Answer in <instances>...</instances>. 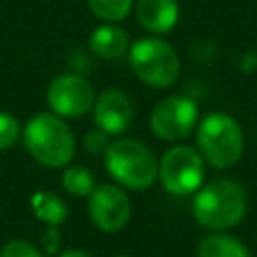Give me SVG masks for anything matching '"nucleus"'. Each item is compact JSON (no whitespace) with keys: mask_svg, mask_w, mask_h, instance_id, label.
<instances>
[{"mask_svg":"<svg viewBox=\"0 0 257 257\" xmlns=\"http://www.w3.org/2000/svg\"><path fill=\"white\" fill-rule=\"evenodd\" d=\"M247 209L245 191L231 179H215L205 185L195 201L193 215L195 219L213 231H223L237 225Z\"/></svg>","mask_w":257,"mask_h":257,"instance_id":"nucleus-1","label":"nucleus"},{"mask_svg":"<svg viewBox=\"0 0 257 257\" xmlns=\"http://www.w3.org/2000/svg\"><path fill=\"white\" fill-rule=\"evenodd\" d=\"M24 145L28 153L46 167H64L74 155V137L62 116L40 112L24 126Z\"/></svg>","mask_w":257,"mask_h":257,"instance_id":"nucleus-2","label":"nucleus"},{"mask_svg":"<svg viewBox=\"0 0 257 257\" xmlns=\"http://www.w3.org/2000/svg\"><path fill=\"white\" fill-rule=\"evenodd\" d=\"M106 169L112 179L128 189H149L157 175L159 163L149 147L133 139H118L106 149Z\"/></svg>","mask_w":257,"mask_h":257,"instance_id":"nucleus-3","label":"nucleus"},{"mask_svg":"<svg viewBox=\"0 0 257 257\" xmlns=\"http://www.w3.org/2000/svg\"><path fill=\"white\" fill-rule=\"evenodd\" d=\"M197 145L213 167L229 169L241 159L243 133L233 116L225 112H211L199 124Z\"/></svg>","mask_w":257,"mask_h":257,"instance_id":"nucleus-4","label":"nucleus"},{"mask_svg":"<svg viewBox=\"0 0 257 257\" xmlns=\"http://www.w3.org/2000/svg\"><path fill=\"white\" fill-rule=\"evenodd\" d=\"M135 74L151 86H171L179 76V56L175 48L161 38H141L131 46L128 52Z\"/></svg>","mask_w":257,"mask_h":257,"instance_id":"nucleus-5","label":"nucleus"},{"mask_svg":"<svg viewBox=\"0 0 257 257\" xmlns=\"http://www.w3.org/2000/svg\"><path fill=\"white\" fill-rule=\"evenodd\" d=\"M159 175L163 187L169 193L189 195L197 191L203 183V159L191 147H173L163 155Z\"/></svg>","mask_w":257,"mask_h":257,"instance_id":"nucleus-6","label":"nucleus"},{"mask_svg":"<svg viewBox=\"0 0 257 257\" xmlns=\"http://www.w3.org/2000/svg\"><path fill=\"white\" fill-rule=\"evenodd\" d=\"M197 122V104L189 96L175 94L161 100L151 114V128L163 141L185 139Z\"/></svg>","mask_w":257,"mask_h":257,"instance_id":"nucleus-7","label":"nucleus"},{"mask_svg":"<svg viewBox=\"0 0 257 257\" xmlns=\"http://www.w3.org/2000/svg\"><path fill=\"white\" fill-rule=\"evenodd\" d=\"M46 100L58 116H80L94 106V90L86 78L78 74H62L50 82Z\"/></svg>","mask_w":257,"mask_h":257,"instance_id":"nucleus-8","label":"nucleus"},{"mask_svg":"<svg viewBox=\"0 0 257 257\" xmlns=\"http://www.w3.org/2000/svg\"><path fill=\"white\" fill-rule=\"evenodd\" d=\"M88 213L92 223L106 231H120L128 219H131V201L124 195V191L116 185H98L94 187V191L88 195Z\"/></svg>","mask_w":257,"mask_h":257,"instance_id":"nucleus-9","label":"nucleus"},{"mask_svg":"<svg viewBox=\"0 0 257 257\" xmlns=\"http://www.w3.org/2000/svg\"><path fill=\"white\" fill-rule=\"evenodd\" d=\"M94 120L100 131L108 135H120L133 120V106L124 92L108 88L94 102Z\"/></svg>","mask_w":257,"mask_h":257,"instance_id":"nucleus-10","label":"nucleus"},{"mask_svg":"<svg viewBox=\"0 0 257 257\" xmlns=\"http://www.w3.org/2000/svg\"><path fill=\"white\" fill-rule=\"evenodd\" d=\"M137 18L145 30L165 34L173 30L179 20V4L177 0H139Z\"/></svg>","mask_w":257,"mask_h":257,"instance_id":"nucleus-11","label":"nucleus"},{"mask_svg":"<svg viewBox=\"0 0 257 257\" xmlns=\"http://www.w3.org/2000/svg\"><path fill=\"white\" fill-rule=\"evenodd\" d=\"M128 40L131 38H128L126 30H122L120 26H116V24H102V26L92 30V34L88 38V44H90V50L98 58L110 60V58L122 56L128 50Z\"/></svg>","mask_w":257,"mask_h":257,"instance_id":"nucleus-12","label":"nucleus"},{"mask_svg":"<svg viewBox=\"0 0 257 257\" xmlns=\"http://www.w3.org/2000/svg\"><path fill=\"white\" fill-rule=\"evenodd\" d=\"M30 207H32V213H34L40 221H44V223H48V225H52V227L64 223L66 217H68V209H66L64 201H62L58 195L48 193V191H38V193H34V195L30 197Z\"/></svg>","mask_w":257,"mask_h":257,"instance_id":"nucleus-13","label":"nucleus"},{"mask_svg":"<svg viewBox=\"0 0 257 257\" xmlns=\"http://www.w3.org/2000/svg\"><path fill=\"white\" fill-rule=\"evenodd\" d=\"M199 257H249V253L241 241L217 233L199 243Z\"/></svg>","mask_w":257,"mask_h":257,"instance_id":"nucleus-14","label":"nucleus"},{"mask_svg":"<svg viewBox=\"0 0 257 257\" xmlns=\"http://www.w3.org/2000/svg\"><path fill=\"white\" fill-rule=\"evenodd\" d=\"M62 187L74 197H86L94 191V177L86 167H68L62 173Z\"/></svg>","mask_w":257,"mask_h":257,"instance_id":"nucleus-15","label":"nucleus"},{"mask_svg":"<svg viewBox=\"0 0 257 257\" xmlns=\"http://www.w3.org/2000/svg\"><path fill=\"white\" fill-rule=\"evenodd\" d=\"M86 2L98 18L108 20V22H118L126 18L133 6V0H86Z\"/></svg>","mask_w":257,"mask_h":257,"instance_id":"nucleus-16","label":"nucleus"},{"mask_svg":"<svg viewBox=\"0 0 257 257\" xmlns=\"http://www.w3.org/2000/svg\"><path fill=\"white\" fill-rule=\"evenodd\" d=\"M18 133H20L18 120L8 112H0V151L12 147L18 139Z\"/></svg>","mask_w":257,"mask_h":257,"instance_id":"nucleus-17","label":"nucleus"},{"mask_svg":"<svg viewBox=\"0 0 257 257\" xmlns=\"http://www.w3.org/2000/svg\"><path fill=\"white\" fill-rule=\"evenodd\" d=\"M0 257H42V253L26 241H10L0 251Z\"/></svg>","mask_w":257,"mask_h":257,"instance_id":"nucleus-18","label":"nucleus"},{"mask_svg":"<svg viewBox=\"0 0 257 257\" xmlns=\"http://www.w3.org/2000/svg\"><path fill=\"white\" fill-rule=\"evenodd\" d=\"M108 133L104 131H90L86 137H84V149L90 153V155H100V153H106L108 149Z\"/></svg>","mask_w":257,"mask_h":257,"instance_id":"nucleus-19","label":"nucleus"},{"mask_svg":"<svg viewBox=\"0 0 257 257\" xmlns=\"http://www.w3.org/2000/svg\"><path fill=\"white\" fill-rule=\"evenodd\" d=\"M60 233L56 231V227L50 225V229H46V233L42 235V247L48 255H54L58 249H60Z\"/></svg>","mask_w":257,"mask_h":257,"instance_id":"nucleus-20","label":"nucleus"},{"mask_svg":"<svg viewBox=\"0 0 257 257\" xmlns=\"http://www.w3.org/2000/svg\"><path fill=\"white\" fill-rule=\"evenodd\" d=\"M58 257H90V255L84 253V251H80V249H70V251H64V253L58 255Z\"/></svg>","mask_w":257,"mask_h":257,"instance_id":"nucleus-21","label":"nucleus"},{"mask_svg":"<svg viewBox=\"0 0 257 257\" xmlns=\"http://www.w3.org/2000/svg\"><path fill=\"white\" fill-rule=\"evenodd\" d=\"M116 257H131V255H116Z\"/></svg>","mask_w":257,"mask_h":257,"instance_id":"nucleus-22","label":"nucleus"}]
</instances>
